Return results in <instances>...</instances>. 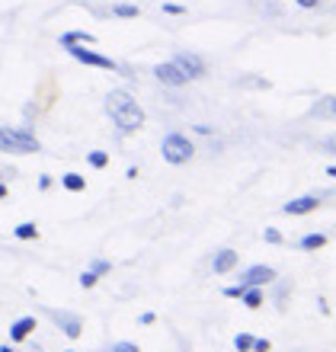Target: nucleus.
Listing matches in <instances>:
<instances>
[{"instance_id":"1","label":"nucleus","mask_w":336,"mask_h":352,"mask_svg":"<svg viewBox=\"0 0 336 352\" xmlns=\"http://www.w3.org/2000/svg\"><path fill=\"white\" fill-rule=\"evenodd\" d=\"M106 112H109V119L115 122V129H119L122 135L138 131L141 125H144V112H141V106L135 102V96H131L128 90H112L109 96H106Z\"/></svg>"},{"instance_id":"21","label":"nucleus","mask_w":336,"mask_h":352,"mask_svg":"<svg viewBox=\"0 0 336 352\" xmlns=\"http://www.w3.org/2000/svg\"><path fill=\"white\" fill-rule=\"evenodd\" d=\"M112 16L131 19V16H138V7H135V3H115V7H112Z\"/></svg>"},{"instance_id":"36","label":"nucleus","mask_w":336,"mask_h":352,"mask_svg":"<svg viewBox=\"0 0 336 352\" xmlns=\"http://www.w3.org/2000/svg\"><path fill=\"white\" fill-rule=\"evenodd\" d=\"M7 192H10V189H7V183H0V202L7 199Z\"/></svg>"},{"instance_id":"33","label":"nucleus","mask_w":336,"mask_h":352,"mask_svg":"<svg viewBox=\"0 0 336 352\" xmlns=\"http://www.w3.org/2000/svg\"><path fill=\"white\" fill-rule=\"evenodd\" d=\"M317 307H320V314L330 317V305H327V298H317Z\"/></svg>"},{"instance_id":"2","label":"nucleus","mask_w":336,"mask_h":352,"mask_svg":"<svg viewBox=\"0 0 336 352\" xmlns=\"http://www.w3.org/2000/svg\"><path fill=\"white\" fill-rule=\"evenodd\" d=\"M0 151L3 154H38L42 144L32 129H0Z\"/></svg>"},{"instance_id":"28","label":"nucleus","mask_w":336,"mask_h":352,"mask_svg":"<svg viewBox=\"0 0 336 352\" xmlns=\"http://www.w3.org/2000/svg\"><path fill=\"white\" fill-rule=\"evenodd\" d=\"M272 346H269V340H256L253 336V346H250V352H269Z\"/></svg>"},{"instance_id":"30","label":"nucleus","mask_w":336,"mask_h":352,"mask_svg":"<svg viewBox=\"0 0 336 352\" xmlns=\"http://www.w3.org/2000/svg\"><path fill=\"white\" fill-rule=\"evenodd\" d=\"M48 189H52V176L42 173L38 176V192H48Z\"/></svg>"},{"instance_id":"26","label":"nucleus","mask_w":336,"mask_h":352,"mask_svg":"<svg viewBox=\"0 0 336 352\" xmlns=\"http://www.w3.org/2000/svg\"><path fill=\"white\" fill-rule=\"evenodd\" d=\"M77 282H80V288H93L100 278H96L93 272H80V278H77Z\"/></svg>"},{"instance_id":"12","label":"nucleus","mask_w":336,"mask_h":352,"mask_svg":"<svg viewBox=\"0 0 336 352\" xmlns=\"http://www.w3.org/2000/svg\"><path fill=\"white\" fill-rule=\"evenodd\" d=\"M308 116H311V119H324V122H330V119L336 116V100H333V96H324V100H320L317 106H314V109L308 112Z\"/></svg>"},{"instance_id":"20","label":"nucleus","mask_w":336,"mask_h":352,"mask_svg":"<svg viewBox=\"0 0 336 352\" xmlns=\"http://www.w3.org/2000/svg\"><path fill=\"white\" fill-rule=\"evenodd\" d=\"M87 164L96 170H103L106 164H109V154H106V151H90V154H87Z\"/></svg>"},{"instance_id":"3","label":"nucleus","mask_w":336,"mask_h":352,"mask_svg":"<svg viewBox=\"0 0 336 352\" xmlns=\"http://www.w3.org/2000/svg\"><path fill=\"white\" fill-rule=\"evenodd\" d=\"M160 157L167 160V164H173V167H179V164H189V160L196 157V148H192V141L186 135L170 131L167 138H164V144H160Z\"/></svg>"},{"instance_id":"4","label":"nucleus","mask_w":336,"mask_h":352,"mask_svg":"<svg viewBox=\"0 0 336 352\" xmlns=\"http://www.w3.org/2000/svg\"><path fill=\"white\" fill-rule=\"evenodd\" d=\"M48 320L61 330V333L67 336V340H77L80 336V330H84V317L77 314V311H58V307H45Z\"/></svg>"},{"instance_id":"15","label":"nucleus","mask_w":336,"mask_h":352,"mask_svg":"<svg viewBox=\"0 0 336 352\" xmlns=\"http://www.w3.org/2000/svg\"><path fill=\"white\" fill-rule=\"evenodd\" d=\"M327 243H330L327 234H304L298 241V247L301 250H320V247H327Z\"/></svg>"},{"instance_id":"5","label":"nucleus","mask_w":336,"mask_h":352,"mask_svg":"<svg viewBox=\"0 0 336 352\" xmlns=\"http://www.w3.org/2000/svg\"><path fill=\"white\" fill-rule=\"evenodd\" d=\"M67 55L71 58H77L80 65H90V67H103V71H115V61L112 58H106V55H100V52H90V48H84V45H67Z\"/></svg>"},{"instance_id":"38","label":"nucleus","mask_w":336,"mask_h":352,"mask_svg":"<svg viewBox=\"0 0 336 352\" xmlns=\"http://www.w3.org/2000/svg\"><path fill=\"white\" fill-rule=\"evenodd\" d=\"M67 352H74V349H67Z\"/></svg>"},{"instance_id":"23","label":"nucleus","mask_w":336,"mask_h":352,"mask_svg":"<svg viewBox=\"0 0 336 352\" xmlns=\"http://www.w3.org/2000/svg\"><path fill=\"white\" fill-rule=\"evenodd\" d=\"M250 346H253V333H237L234 336V349L237 352H250Z\"/></svg>"},{"instance_id":"8","label":"nucleus","mask_w":336,"mask_h":352,"mask_svg":"<svg viewBox=\"0 0 336 352\" xmlns=\"http://www.w3.org/2000/svg\"><path fill=\"white\" fill-rule=\"evenodd\" d=\"M154 77H157L164 87H183V84H189V77L183 74L173 61H164V65L154 67Z\"/></svg>"},{"instance_id":"9","label":"nucleus","mask_w":336,"mask_h":352,"mask_svg":"<svg viewBox=\"0 0 336 352\" xmlns=\"http://www.w3.org/2000/svg\"><path fill=\"white\" fill-rule=\"evenodd\" d=\"M32 330H36V317H32V314L13 320V324H10V343H26Z\"/></svg>"},{"instance_id":"11","label":"nucleus","mask_w":336,"mask_h":352,"mask_svg":"<svg viewBox=\"0 0 336 352\" xmlns=\"http://www.w3.org/2000/svg\"><path fill=\"white\" fill-rule=\"evenodd\" d=\"M234 266H237V253H234L231 247H224V250H218L215 256H212V269H215L218 276H224V272H231Z\"/></svg>"},{"instance_id":"37","label":"nucleus","mask_w":336,"mask_h":352,"mask_svg":"<svg viewBox=\"0 0 336 352\" xmlns=\"http://www.w3.org/2000/svg\"><path fill=\"white\" fill-rule=\"evenodd\" d=\"M0 352H13V349H10V346H0Z\"/></svg>"},{"instance_id":"29","label":"nucleus","mask_w":336,"mask_h":352,"mask_svg":"<svg viewBox=\"0 0 336 352\" xmlns=\"http://www.w3.org/2000/svg\"><path fill=\"white\" fill-rule=\"evenodd\" d=\"M243 288H247V285H227V288L221 292V295H224V298H240V295H243Z\"/></svg>"},{"instance_id":"7","label":"nucleus","mask_w":336,"mask_h":352,"mask_svg":"<svg viewBox=\"0 0 336 352\" xmlns=\"http://www.w3.org/2000/svg\"><path fill=\"white\" fill-rule=\"evenodd\" d=\"M276 269L272 266H250V269H243L240 272V285H272V282H276Z\"/></svg>"},{"instance_id":"34","label":"nucleus","mask_w":336,"mask_h":352,"mask_svg":"<svg viewBox=\"0 0 336 352\" xmlns=\"http://www.w3.org/2000/svg\"><path fill=\"white\" fill-rule=\"evenodd\" d=\"M23 119H26V122H32V119H36V109H32V102H29L26 109H23Z\"/></svg>"},{"instance_id":"25","label":"nucleus","mask_w":336,"mask_h":352,"mask_svg":"<svg viewBox=\"0 0 336 352\" xmlns=\"http://www.w3.org/2000/svg\"><path fill=\"white\" fill-rule=\"evenodd\" d=\"M237 87H260V90H269V80H262V77H243V80H237Z\"/></svg>"},{"instance_id":"31","label":"nucleus","mask_w":336,"mask_h":352,"mask_svg":"<svg viewBox=\"0 0 336 352\" xmlns=\"http://www.w3.org/2000/svg\"><path fill=\"white\" fill-rule=\"evenodd\" d=\"M262 13H266V16H276V13H279V7H272V0H262Z\"/></svg>"},{"instance_id":"16","label":"nucleus","mask_w":336,"mask_h":352,"mask_svg":"<svg viewBox=\"0 0 336 352\" xmlns=\"http://www.w3.org/2000/svg\"><path fill=\"white\" fill-rule=\"evenodd\" d=\"M61 186H65L67 192H84V189H87V179H84L80 173H65Z\"/></svg>"},{"instance_id":"6","label":"nucleus","mask_w":336,"mask_h":352,"mask_svg":"<svg viewBox=\"0 0 336 352\" xmlns=\"http://www.w3.org/2000/svg\"><path fill=\"white\" fill-rule=\"evenodd\" d=\"M170 61H173V65H177L179 71L189 77V80H196V77L205 74V61H202L199 55H192V52H177Z\"/></svg>"},{"instance_id":"13","label":"nucleus","mask_w":336,"mask_h":352,"mask_svg":"<svg viewBox=\"0 0 336 352\" xmlns=\"http://www.w3.org/2000/svg\"><path fill=\"white\" fill-rule=\"evenodd\" d=\"M289 292H291L289 278H282L279 285H272V301H276V307H279V311H285V305H289Z\"/></svg>"},{"instance_id":"19","label":"nucleus","mask_w":336,"mask_h":352,"mask_svg":"<svg viewBox=\"0 0 336 352\" xmlns=\"http://www.w3.org/2000/svg\"><path fill=\"white\" fill-rule=\"evenodd\" d=\"M112 269V263L109 260H100V256H96V260H90V266H87V272H93L96 278H103L106 272H109Z\"/></svg>"},{"instance_id":"17","label":"nucleus","mask_w":336,"mask_h":352,"mask_svg":"<svg viewBox=\"0 0 336 352\" xmlns=\"http://www.w3.org/2000/svg\"><path fill=\"white\" fill-rule=\"evenodd\" d=\"M13 237H19V241H36L38 228L32 221H23V224H16V228H13Z\"/></svg>"},{"instance_id":"32","label":"nucleus","mask_w":336,"mask_h":352,"mask_svg":"<svg viewBox=\"0 0 336 352\" xmlns=\"http://www.w3.org/2000/svg\"><path fill=\"white\" fill-rule=\"evenodd\" d=\"M138 324L141 327H150V324H154V314H150V311H144V314L138 317Z\"/></svg>"},{"instance_id":"24","label":"nucleus","mask_w":336,"mask_h":352,"mask_svg":"<svg viewBox=\"0 0 336 352\" xmlns=\"http://www.w3.org/2000/svg\"><path fill=\"white\" fill-rule=\"evenodd\" d=\"M262 241L272 243V247H279V243H285V237H282L279 228H266V231H262Z\"/></svg>"},{"instance_id":"10","label":"nucleus","mask_w":336,"mask_h":352,"mask_svg":"<svg viewBox=\"0 0 336 352\" xmlns=\"http://www.w3.org/2000/svg\"><path fill=\"white\" fill-rule=\"evenodd\" d=\"M317 205H320L317 195H301V199H291V202L282 205V212L285 214H308V212H314Z\"/></svg>"},{"instance_id":"18","label":"nucleus","mask_w":336,"mask_h":352,"mask_svg":"<svg viewBox=\"0 0 336 352\" xmlns=\"http://www.w3.org/2000/svg\"><path fill=\"white\" fill-rule=\"evenodd\" d=\"M58 42H61V45H84V42H90V36H87V32H65V36L58 38Z\"/></svg>"},{"instance_id":"27","label":"nucleus","mask_w":336,"mask_h":352,"mask_svg":"<svg viewBox=\"0 0 336 352\" xmlns=\"http://www.w3.org/2000/svg\"><path fill=\"white\" fill-rule=\"evenodd\" d=\"M164 13H170V16H183L186 7H183V3H164Z\"/></svg>"},{"instance_id":"22","label":"nucleus","mask_w":336,"mask_h":352,"mask_svg":"<svg viewBox=\"0 0 336 352\" xmlns=\"http://www.w3.org/2000/svg\"><path fill=\"white\" fill-rule=\"evenodd\" d=\"M103 352H141V349H138L135 343H131V340H119V343L103 346Z\"/></svg>"},{"instance_id":"35","label":"nucleus","mask_w":336,"mask_h":352,"mask_svg":"<svg viewBox=\"0 0 336 352\" xmlns=\"http://www.w3.org/2000/svg\"><path fill=\"white\" fill-rule=\"evenodd\" d=\"M295 3H298V7H304V10H308V7H317V3H324V0H295Z\"/></svg>"},{"instance_id":"14","label":"nucleus","mask_w":336,"mask_h":352,"mask_svg":"<svg viewBox=\"0 0 336 352\" xmlns=\"http://www.w3.org/2000/svg\"><path fill=\"white\" fill-rule=\"evenodd\" d=\"M240 298H243V305L250 307V311H260V305H262V288L260 285H247Z\"/></svg>"}]
</instances>
